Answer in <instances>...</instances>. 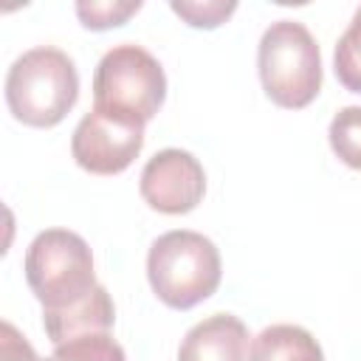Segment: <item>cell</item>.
<instances>
[{"mask_svg": "<svg viewBox=\"0 0 361 361\" xmlns=\"http://www.w3.org/2000/svg\"><path fill=\"white\" fill-rule=\"evenodd\" d=\"M79 99L73 59L51 45H39L14 59L6 76V104L25 127H56Z\"/></svg>", "mask_w": 361, "mask_h": 361, "instance_id": "1", "label": "cell"}, {"mask_svg": "<svg viewBox=\"0 0 361 361\" xmlns=\"http://www.w3.org/2000/svg\"><path fill=\"white\" fill-rule=\"evenodd\" d=\"M223 276L217 245L189 228L161 234L147 254V279L152 293L172 310H189L206 302Z\"/></svg>", "mask_w": 361, "mask_h": 361, "instance_id": "2", "label": "cell"}, {"mask_svg": "<svg viewBox=\"0 0 361 361\" xmlns=\"http://www.w3.org/2000/svg\"><path fill=\"white\" fill-rule=\"evenodd\" d=\"M265 96L285 110L307 107L322 90V54L313 34L296 20H276L257 48Z\"/></svg>", "mask_w": 361, "mask_h": 361, "instance_id": "3", "label": "cell"}, {"mask_svg": "<svg viewBox=\"0 0 361 361\" xmlns=\"http://www.w3.org/2000/svg\"><path fill=\"white\" fill-rule=\"evenodd\" d=\"M164 99L166 76L147 48L121 42L99 59L93 73V110L133 124H147L158 116Z\"/></svg>", "mask_w": 361, "mask_h": 361, "instance_id": "4", "label": "cell"}, {"mask_svg": "<svg viewBox=\"0 0 361 361\" xmlns=\"http://www.w3.org/2000/svg\"><path fill=\"white\" fill-rule=\"evenodd\" d=\"M25 282L42 310L82 302L99 285L90 245L68 228L39 231L25 251Z\"/></svg>", "mask_w": 361, "mask_h": 361, "instance_id": "5", "label": "cell"}, {"mask_svg": "<svg viewBox=\"0 0 361 361\" xmlns=\"http://www.w3.org/2000/svg\"><path fill=\"white\" fill-rule=\"evenodd\" d=\"M144 147V124L90 110L73 130L71 155L90 175L124 172Z\"/></svg>", "mask_w": 361, "mask_h": 361, "instance_id": "6", "label": "cell"}, {"mask_svg": "<svg viewBox=\"0 0 361 361\" xmlns=\"http://www.w3.org/2000/svg\"><path fill=\"white\" fill-rule=\"evenodd\" d=\"M138 189L149 209L161 214H186L206 195V172L192 152L169 147L144 164Z\"/></svg>", "mask_w": 361, "mask_h": 361, "instance_id": "7", "label": "cell"}, {"mask_svg": "<svg viewBox=\"0 0 361 361\" xmlns=\"http://www.w3.org/2000/svg\"><path fill=\"white\" fill-rule=\"evenodd\" d=\"M248 327L231 313L197 322L178 347V361H251Z\"/></svg>", "mask_w": 361, "mask_h": 361, "instance_id": "8", "label": "cell"}, {"mask_svg": "<svg viewBox=\"0 0 361 361\" xmlns=\"http://www.w3.org/2000/svg\"><path fill=\"white\" fill-rule=\"evenodd\" d=\"M113 322H116V307H113V299L104 285H96L82 302H76L71 307L42 310V327H45V336L54 341V347L62 341H71L76 336L110 333Z\"/></svg>", "mask_w": 361, "mask_h": 361, "instance_id": "9", "label": "cell"}, {"mask_svg": "<svg viewBox=\"0 0 361 361\" xmlns=\"http://www.w3.org/2000/svg\"><path fill=\"white\" fill-rule=\"evenodd\" d=\"M251 361H324L310 330L299 324H271L251 344Z\"/></svg>", "mask_w": 361, "mask_h": 361, "instance_id": "10", "label": "cell"}, {"mask_svg": "<svg viewBox=\"0 0 361 361\" xmlns=\"http://www.w3.org/2000/svg\"><path fill=\"white\" fill-rule=\"evenodd\" d=\"M45 361H127V355L110 333H87L56 344Z\"/></svg>", "mask_w": 361, "mask_h": 361, "instance_id": "11", "label": "cell"}, {"mask_svg": "<svg viewBox=\"0 0 361 361\" xmlns=\"http://www.w3.org/2000/svg\"><path fill=\"white\" fill-rule=\"evenodd\" d=\"M327 138L341 164H347L350 169H361V107H341L330 121Z\"/></svg>", "mask_w": 361, "mask_h": 361, "instance_id": "12", "label": "cell"}, {"mask_svg": "<svg viewBox=\"0 0 361 361\" xmlns=\"http://www.w3.org/2000/svg\"><path fill=\"white\" fill-rule=\"evenodd\" d=\"M333 71L347 90L361 93V6L353 14V23L347 25V31L336 42Z\"/></svg>", "mask_w": 361, "mask_h": 361, "instance_id": "13", "label": "cell"}, {"mask_svg": "<svg viewBox=\"0 0 361 361\" xmlns=\"http://www.w3.org/2000/svg\"><path fill=\"white\" fill-rule=\"evenodd\" d=\"M135 11H141V0H82L76 3V17L90 31L118 28Z\"/></svg>", "mask_w": 361, "mask_h": 361, "instance_id": "14", "label": "cell"}, {"mask_svg": "<svg viewBox=\"0 0 361 361\" xmlns=\"http://www.w3.org/2000/svg\"><path fill=\"white\" fill-rule=\"evenodd\" d=\"M169 8L192 28H217L223 25L234 11L237 3L234 0H172Z\"/></svg>", "mask_w": 361, "mask_h": 361, "instance_id": "15", "label": "cell"}, {"mask_svg": "<svg viewBox=\"0 0 361 361\" xmlns=\"http://www.w3.org/2000/svg\"><path fill=\"white\" fill-rule=\"evenodd\" d=\"M0 361H42V358L34 353L28 338L11 322H3L0 324Z\"/></svg>", "mask_w": 361, "mask_h": 361, "instance_id": "16", "label": "cell"}]
</instances>
